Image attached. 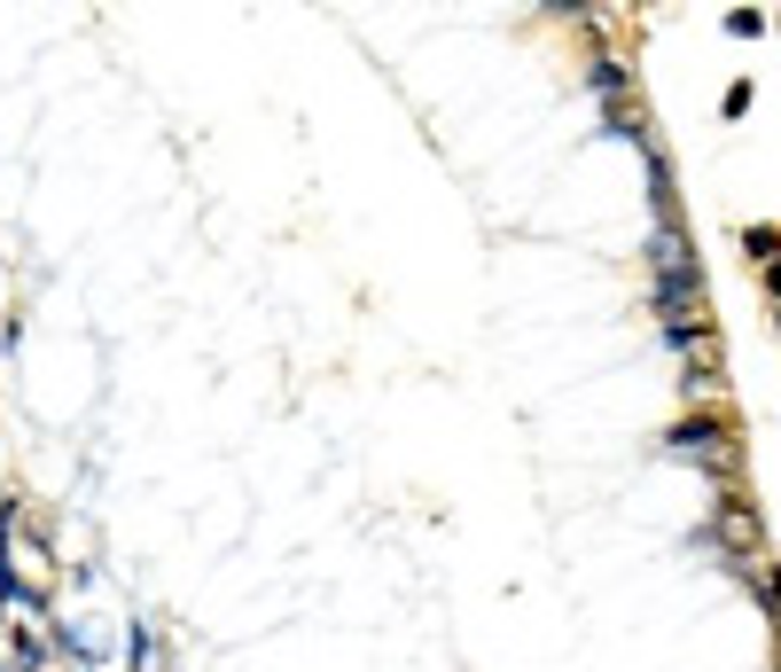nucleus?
<instances>
[{"label":"nucleus","mask_w":781,"mask_h":672,"mask_svg":"<svg viewBox=\"0 0 781 672\" xmlns=\"http://www.w3.org/2000/svg\"><path fill=\"white\" fill-rule=\"evenodd\" d=\"M726 32H735V39H758V32H766V16H750V9H735V16H726Z\"/></svg>","instance_id":"nucleus-3"},{"label":"nucleus","mask_w":781,"mask_h":672,"mask_svg":"<svg viewBox=\"0 0 781 672\" xmlns=\"http://www.w3.org/2000/svg\"><path fill=\"white\" fill-rule=\"evenodd\" d=\"M664 446H672V454H704V461H711V446H719V422H704V415H696V422H680Z\"/></svg>","instance_id":"nucleus-1"},{"label":"nucleus","mask_w":781,"mask_h":672,"mask_svg":"<svg viewBox=\"0 0 781 672\" xmlns=\"http://www.w3.org/2000/svg\"><path fill=\"white\" fill-rule=\"evenodd\" d=\"M743 251H750V259H781V227H750Z\"/></svg>","instance_id":"nucleus-2"}]
</instances>
